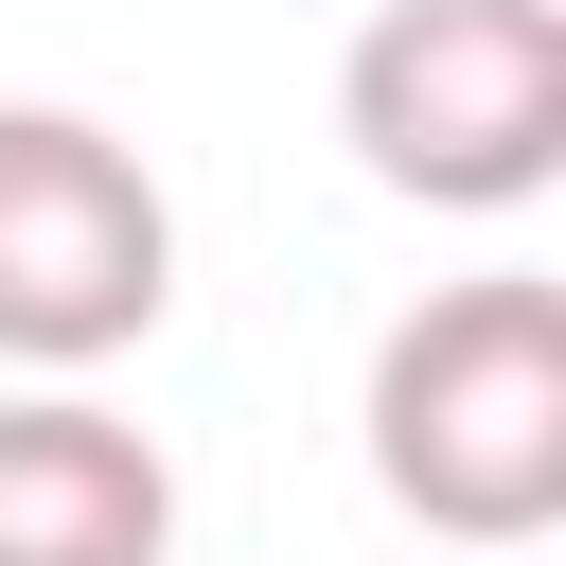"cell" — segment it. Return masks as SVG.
<instances>
[{"instance_id":"6da1fadb","label":"cell","mask_w":566,"mask_h":566,"mask_svg":"<svg viewBox=\"0 0 566 566\" xmlns=\"http://www.w3.org/2000/svg\"><path fill=\"white\" fill-rule=\"evenodd\" d=\"M371 495L442 548L566 531V283L548 265L424 283L371 336Z\"/></svg>"},{"instance_id":"7a4b0ae2","label":"cell","mask_w":566,"mask_h":566,"mask_svg":"<svg viewBox=\"0 0 566 566\" xmlns=\"http://www.w3.org/2000/svg\"><path fill=\"white\" fill-rule=\"evenodd\" d=\"M336 142L407 212H531L566 177V0H371L336 53Z\"/></svg>"},{"instance_id":"277c9868","label":"cell","mask_w":566,"mask_h":566,"mask_svg":"<svg viewBox=\"0 0 566 566\" xmlns=\"http://www.w3.org/2000/svg\"><path fill=\"white\" fill-rule=\"evenodd\" d=\"M0 566H177V460L71 371L0 407Z\"/></svg>"},{"instance_id":"3957f363","label":"cell","mask_w":566,"mask_h":566,"mask_svg":"<svg viewBox=\"0 0 566 566\" xmlns=\"http://www.w3.org/2000/svg\"><path fill=\"white\" fill-rule=\"evenodd\" d=\"M177 318V195L88 106H0V354L106 371Z\"/></svg>"}]
</instances>
